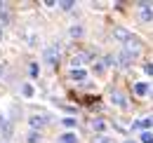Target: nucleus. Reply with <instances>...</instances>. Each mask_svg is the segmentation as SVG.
<instances>
[{"mask_svg":"<svg viewBox=\"0 0 153 143\" xmlns=\"http://www.w3.org/2000/svg\"><path fill=\"white\" fill-rule=\"evenodd\" d=\"M144 73H146V75H153V63H146V66H144Z\"/></svg>","mask_w":153,"mask_h":143,"instance_id":"aec40b11","label":"nucleus"},{"mask_svg":"<svg viewBox=\"0 0 153 143\" xmlns=\"http://www.w3.org/2000/svg\"><path fill=\"white\" fill-rule=\"evenodd\" d=\"M130 63H132V56L127 52H120L115 56V66H130Z\"/></svg>","mask_w":153,"mask_h":143,"instance_id":"423d86ee","label":"nucleus"},{"mask_svg":"<svg viewBox=\"0 0 153 143\" xmlns=\"http://www.w3.org/2000/svg\"><path fill=\"white\" fill-rule=\"evenodd\" d=\"M125 143H137V141H132V139H130V141H125Z\"/></svg>","mask_w":153,"mask_h":143,"instance_id":"b1692460","label":"nucleus"},{"mask_svg":"<svg viewBox=\"0 0 153 143\" xmlns=\"http://www.w3.org/2000/svg\"><path fill=\"white\" fill-rule=\"evenodd\" d=\"M141 143H153V131H141Z\"/></svg>","mask_w":153,"mask_h":143,"instance_id":"2eb2a0df","label":"nucleus"},{"mask_svg":"<svg viewBox=\"0 0 153 143\" xmlns=\"http://www.w3.org/2000/svg\"><path fill=\"white\" fill-rule=\"evenodd\" d=\"M73 125H76L73 117H64V127H73Z\"/></svg>","mask_w":153,"mask_h":143,"instance_id":"6ab92c4d","label":"nucleus"},{"mask_svg":"<svg viewBox=\"0 0 153 143\" xmlns=\"http://www.w3.org/2000/svg\"><path fill=\"white\" fill-rule=\"evenodd\" d=\"M40 141V134L38 131H31V134H28V143H38Z\"/></svg>","mask_w":153,"mask_h":143,"instance_id":"f3484780","label":"nucleus"},{"mask_svg":"<svg viewBox=\"0 0 153 143\" xmlns=\"http://www.w3.org/2000/svg\"><path fill=\"white\" fill-rule=\"evenodd\" d=\"M97 143H115V139H108V136H101Z\"/></svg>","mask_w":153,"mask_h":143,"instance_id":"412c9836","label":"nucleus"},{"mask_svg":"<svg viewBox=\"0 0 153 143\" xmlns=\"http://www.w3.org/2000/svg\"><path fill=\"white\" fill-rule=\"evenodd\" d=\"M111 101H113L115 106H120V108L127 106V101H125V99H123V94H118V91H113V94H111Z\"/></svg>","mask_w":153,"mask_h":143,"instance_id":"9b49d317","label":"nucleus"},{"mask_svg":"<svg viewBox=\"0 0 153 143\" xmlns=\"http://www.w3.org/2000/svg\"><path fill=\"white\" fill-rule=\"evenodd\" d=\"M57 143H78V134H73V131H66V134H61V136H59Z\"/></svg>","mask_w":153,"mask_h":143,"instance_id":"0eeeda50","label":"nucleus"},{"mask_svg":"<svg viewBox=\"0 0 153 143\" xmlns=\"http://www.w3.org/2000/svg\"><path fill=\"white\" fill-rule=\"evenodd\" d=\"M28 122H31L33 131H36L38 127H45V125H47V117H45V115H31V117H28Z\"/></svg>","mask_w":153,"mask_h":143,"instance_id":"39448f33","label":"nucleus"},{"mask_svg":"<svg viewBox=\"0 0 153 143\" xmlns=\"http://www.w3.org/2000/svg\"><path fill=\"white\" fill-rule=\"evenodd\" d=\"M153 125V120L151 117H146V120H137L134 122V129H144V131H149V127Z\"/></svg>","mask_w":153,"mask_h":143,"instance_id":"1a4fd4ad","label":"nucleus"},{"mask_svg":"<svg viewBox=\"0 0 153 143\" xmlns=\"http://www.w3.org/2000/svg\"><path fill=\"white\" fill-rule=\"evenodd\" d=\"M71 77H73L76 82H82V80L87 77V73L82 71V68H73V71H71Z\"/></svg>","mask_w":153,"mask_h":143,"instance_id":"9d476101","label":"nucleus"},{"mask_svg":"<svg viewBox=\"0 0 153 143\" xmlns=\"http://www.w3.org/2000/svg\"><path fill=\"white\" fill-rule=\"evenodd\" d=\"M0 40H2V28H0Z\"/></svg>","mask_w":153,"mask_h":143,"instance_id":"393cba45","label":"nucleus"},{"mask_svg":"<svg viewBox=\"0 0 153 143\" xmlns=\"http://www.w3.org/2000/svg\"><path fill=\"white\" fill-rule=\"evenodd\" d=\"M113 38H115V40H120V42L125 45V42L132 38V33H130L127 28H123V26H115V28H113Z\"/></svg>","mask_w":153,"mask_h":143,"instance_id":"20e7f679","label":"nucleus"},{"mask_svg":"<svg viewBox=\"0 0 153 143\" xmlns=\"http://www.w3.org/2000/svg\"><path fill=\"white\" fill-rule=\"evenodd\" d=\"M149 91H151V87H149L146 82H137V85H134V94H137V96H146Z\"/></svg>","mask_w":153,"mask_h":143,"instance_id":"6e6552de","label":"nucleus"},{"mask_svg":"<svg viewBox=\"0 0 153 143\" xmlns=\"http://www.w3.org/2000/svg\"><path fill=\"white\" fill-rule=\"evenodd\" d=\"M2 73H5V68H2V63H0V80H2Z\"/></svg>","mask_w":153,"mask_h":143,"instance_id":"5701e85b","label":"nucleus"},{"mask_svg":"<svg viewBox=\"0 0 153 143\" xmlns=\"http://www.w3.org/2000/svg\"><path fill=\"white\" fill-rule=\"evenodd\" d=\"M92 129H94V131H104V129H106V122H104V120H92Z\"/></svg>","mask_w":153,"mask_h":143,"instance_id":"f8f14e48","label":"nucleus"},{"mask_svg":"<svg viewBox=\"0 0 153 143\" xmlns=\"http://www.w3.org/2000/svg\"><path fill=\"white\" fill-rule=\"evenodd\" d=\"M82 35V26H71V38H80Z\"/></svg>","mask_w":153,"mask_h":143,"instance_id":"dca6fc26","label":"nucleus"},{"mask_svg":"<svg viewBox=\"0 0 153 143\" xmlns=\"http://www.w3.org/2000/svg\"><path fill=\"white\" fill-rule=\"evenodd\" d=\"M5 125H7V122H5V117H0V131L5 129Z\"/></svg>","mask_w":153,"mask_h":143,"instance_id":"4be33fe9","label":"nucleus"},{"mask_svg":"<svg viewBox=\"0 0 153 143\" xmlns=\"http://www.w3.org/2000/svg\"><path fill=\"white\" fill-rule=\"evenodd\" d=\"M82 61H85V54H76V56L71 59V63H73V68H78V66H82Z\"/></svg>","mask_w":153,"mask_h":143,"instance_id":"4468645a","label":"nucleus"},{"mask_svg":"<svg viewBox=\"0 0 153 143\" xmlns=\"http://www.w3.org/2000/svg\"><path fill=\"white\" fill-rule=\"evenodd\" d=\"M123 52H127L132 59H134V56H139V54H141V42H139V38L132 35L127 42H125V49H123Z\"/></svg>","mask_w":153,"mask_h":143,"instance_id":"f257e3e1","label":"nucleus"},{"mask_svg":"<svg viewBox=\"0 0 153 143\" xmlns=\"http://www.w3.org/2000/svg\"><path fill=\"white\" fill-rule=\"evenodd\" d=\"M21 91H24V96H33V85H31V82H24V85H21Z\"/></svg>","mask_w":153,"mask_h":143,"instance_id":"ddd939ff","label":"nucleus"},{"mask_svg":"<svg viewBox=\"0 0 153 143\" xmlns=\"http://www.w3.org/2000/svg\"><path fill=\"white\" fill-rule=\"evenodd\" d=\"M59 54H61V49H59L57 45L54 47H47L45 49V54H42V59H45V63H50V66H54L59 61Z\"/></svg>","mask_w":153,"mask_h":143,"instance_id":"7ed1b4c3","label":"nucleus"},{"mask_svg":"<svg viewBox=\"0 0 153 143\" xmlns=\"http://www.w3.org/2000/svg\"><path fill=\"white\" fill-rule=\"evenodd\" d=\"M139 19H141L144 24L153 21V7H151V2H146V0L139 2Z\"/></svg>","mask_w":153,"mask_h":143,"instance_id":"f03ea898","label":"nucleus"},{"mask_svg":"<svg viewBox=\"0 0 153 143\" xmlns=\"http://www.w3.org/2000/svg\"><path fill=\"white\" fill-rule=\"evenodd\" d=\"M73 7V0H61V10H71Z\"/></svg>","mask_w":153,"mask_h":143,"instance_id":"a211bd4d","label":"nucleus"}]
</instances>
